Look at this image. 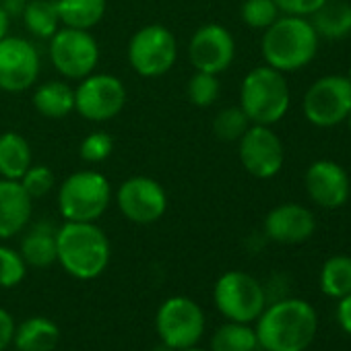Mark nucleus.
<instances>
[{
	"label": "nucleus",
	"instance_id": "7ed1b4c3",
	"mask_svg": "<svg viewBox=\"0 0 351 351\" xmlns=\"http://www.w3.org/2000/svg\"><path fill=\"white\" fill-rule=\"evenodd\" d=\"M320 38L306 17H279L265 29L261 40V52L267 66L279 73H295L308 66L318 52Z\"/></svg>",
	"mask_w": 351,
	"mask_h": 351
},
{
	"label": "nucleus",
	"instance_id": "4468645a",
	"mask_svg": "<svg viewBox=\"0 0 351 351\" xmlns=\"http://www.w3.org/2000/svg\"><path fill=\"white\" fill-rule=\"evenodd\" d=\"M40 77V54L29 40L7 36L0 40V89L21 93Z\"/></svg>",
	"mask_w": 351,
	"mask_h": 351
},
{
	"label": "nucleus",
	"instance_id": "20e7f679",
	"mask_svg": "<svg viewBox=\"0 0 351 351\" xmlns=\"http://www.w3.org/2000/svg\"><path fill=\"white\" fill-rule=\"evenodd\" d=\"M291 93L285 75L271 66L252 69L240 87V108L248 116L250 124L273 126L289 110Z\"/></svg>",
	"mask_w": 351,
	"mask_h": 351
},
{
	"label": "nucleus",
	"instance_id": "6e6552de",
	"mask_svg": "<svg viewBox=\"0 0 351 351\" xmlns=\"http://www.w3.org/2000/svg\"><path fill=\"white\" fill-rule=\"evenodd\" d=\"M302 110L306 120L318 128H332L351 112V81L343 75L316 79L304 93Z\"/></svg>",
	"mask_w": 351,
	"mask_h": 351
},
{
	"label": "nucleus",
	"instance_id": "f03ea898",
	"mask_svg": "<svg viewBox=\"0 0 351 351\" xmlns=\"http://www.w3.org/2000/svg\"><path fill=\"white\" fill-rule=\"evenodd\" d=\"M112 248L95 221H66L56 230V261L75 279H97L110 265Z\"/></svg>",
	"mask_w": 351,
	"mask_h": 351
},
{
	"label": "nucleus",
	"instance_id": "bb28decb",
	"mask_svg": "<svg viewBox=\"0 0 351 351\" xmlns=\"http://www.w3.org/2000/svg\"><path fill=\"white\" fill-rule=\"evenodd\" d=\"M256 330L244 322H228L219 326L211 339V351H256Z\"/></svg>",
	"mask_w": 351,
	"mask_h": 351
},
{
	"label": "nucleus",
	"instance_id": "a878e982",
	"mask_svg": "<svg viewBox=\"0 0 351 351\" xmlns=\"http://www.w3.org/2000/svg\"><path fill=\"white\" fill-rule=\"evenodd\" d=\"M320 289L335 300L351 293V256L335 254L320 269Z\"/></svg>",
	"mask_w": 351,
	"mask_h": 351
},
{
	"label": "nucleus",
	"instance_id": "6ab92c4d",
	"mask_svg": "<svg viewBox=\"0 0 351 351\" xmlns=\"http://www.w3.org/2000/svg\"><path fill=\"white\" fill-rule=\"evenodd\" d=\"M60 341V328L46 316H32L15 326L13 345L19 351H54Z\"/></svg>",
	"mask_w": 351,
	"mask_h": 351
},
{
	"label": "nucleus",
	"instance_id": "423d86ee",
	"mask_svg": "<svg viewBox=\"0 0 351 351\" xmlns=\"http://www.w3.org/2000/svg\"><path fill=\"white\" fill-rule=\"evenodd\" d=\"M217 310L232 322H254L267 308V295L258 279L244 271L223 273L213 289Z\"/></svg>",
	"mask_w": 351,
	"mask_h": 351
},
{
	"label": "nucleus",
	"instance_id": "c9c22d12",
	"mask_svg": "<svg viewBox=\"0 0 351 351\" xmlns=\"http://www.w3.org/2000/svg\"><path fill=\"white\" fill-rule=\"evenodd\" d=\"M337 320H339L341 328L351 337V293L339 300V306H337Z\"/></svg>",
	"mask_w": 351,
	"mask_h": 351
},
{
	"label": "nucleus",
	"instance_id": "2eb2a0df",
	"mask_svg": "<svg viewBox=\"0 0 351 351\" xmlns=\"http://www.w3.org/2000/svg\"><path fill=\"white\" fill-rule=\"evenodd\" d=\"M191 62L201 73L221 75L228 71L236 58V42L234 36L217 23L203 25L195 32L189 46Z\"/></svg>",
	"mask_w": 351,
	"mask_h": 351
},
{
	"label": "nucleus",
	"instance_id": "f257e3e1",
	"mask_svg": "<svg viewBox=\"0 0 351 351\" xmlns=\"http://www.w3.org/2000/svg\"><path fill=\"white\" fill-rule=\"evenodd\" d=\"M258 347L265 351H306L318 328V318L306 300L287 298L271 304L256 318Z\"/></svg>",
	"mask_w": 351,
	"mask_h": 351
},
{
	"label": "nucleus",
	"instance_id": "aec40b11",
	"mask_svg": "<svg viewBox=\"0 0 351 351\" xmlns=\"http://www.w3.org/2000/svg\"><path fill=\"white\" fill-rule=\"evenodd\" d=\"M310 23L322 40H345L351 36V5L345 0H326L310 17Z\"/></svg>",
	"mask_w": 351,
	"mask_h": 351
},
{
	"label": "nucleus",
	"instance_id": "f8f14e48",
	"mask_svg": "<svg viewBox=\"0 0 351 351\" xmlns=\"http://www.w3.org/2000/svg\"><path fill=\"white\" fill-rule=\"evenodd\" d=\"M238 143L242 167L250 176L258 180H269L281 171L285 161V149L281 138L271 130V126L250 124Z\"/></svg>",
	"mask_w": 351,
	"mask_h": 351
},
{
	"label": "nucleus",
	"instance_id": "a19ab883",
	"mask_svg": "<svg viewBox=\"0 0 351 351\" xmlns=\"http://www.w3.org/2000/svg\"><path fill=\"white\" fill-rule=\"evenodd\" d=\"M347 79H349V81H351V69H349V75H347Z\"/></svg>",
	"mask_w": 351,
	"mask_h": 351
},
{
	"label": "nucleus",
	"instance_id": "473e14b6",
	"mask_svg": "<svg viewBox=\"0 0 351 351\" xmlns=\"http://www.w3.org/2000/svg\"><path fill=\"white\" fill-rule=\"evenodd\" d=\"M112 151H114V138L104 130L91 132L89 136L81 141V147H79V155L87 163H101L112 155Z\"/></svg>",
	"mask_w": 351,
	"mask_h": 351
},
{
	"label": "nucleus",
	"instance_id": "9d476101",
	"mask_svg": "<svg viewBox=\"0 0 351 351\" xmlns=\"http://www.w3.org/2000/svg\"><path fill=\"white\" fill-rule=\"evenodd\" d=\"M50 60L62 77L81 81L97 69L99 46L89 32L62 27L50 38Z\"/></svg>",
	"mask_w": 351,
	"mask_h": 351
},
{
	"label": "nucleus",
	"instance_id": "cd10ccee",
	"mask_svg": "<svg viewBox=\"0 0 351 351\" xmlns=\"http://www.w3.org/2000/svg\"><path fill=\"white\" fill-rule=\"evenodd\" d=\"M248 126H250V120L240 106L238 108H223L213 120L215 136L219 141H226V143L240 141L242 134L248 130Z\"/></svg>",
	"mask_w": 351,
	"mask_h": 351
},
{
	"label": "nucleus",
	"instance_id": "39448f33",
	"mask_svg": "<svg viewBox=\"0 0 351 351\" xmlns=\"http://www.w3.org/2000/svg\"><path fill=\"white\" fill-rule=\"evenodd\" d=\"M110 201V180L95 169L71 173L58 189V211L66 221H97Z\"/></svg>",
	"mask_w": 351,
	"mask_h": 351
},
{
	"label": "nucleus",
	"instance_id": "ea45409f",
	"mask_svg": "<svg viewBox=\"0 0 351 351\" xmlns=\"http://www.w3.org/2000/svg\"><path fill=\"white\" fill-rule=\"evenodd\" d=\"M347 126H349V134H351V112H349V116H347Z\"/></svg>",
	"mask_w": 351,
	"mask_h": 351
},
{
	"label": "nucleus",
	"instance_id": "58836bf2",
	"mask_svg": "<svg viewBox=\"0 0 351 351\" xmlns=\"http://www.w3.org/2000/svg\"><path fill=\"white\" fill-rule=\"evenodd\" d=\"M180 351H205V349H199V347H189V349H180Z\"/></svg>",
	"mask_w": 351,
	"mask_h": 351
},
{
	"label": "nucleus",
	"instance_id": "e433bc0d",
	"mask_svg": "<svg viewBox=\"0 0 351 351\" xmlns=\"http://www.w3.org/2000/svg\"><path fill=\"white\" fill-rule=\"evenodd\" d=\"M9 27H11V19H9V13L7 9L0 5V40L9 36Z\"/></svg>",
	"mask_w": 351,
	"mask_h": 351
},
{
	"label": "nucleus",
	"instance_id": "7c9ffc66",
	"mask_svg": "<svg viewBox=\"0 0 351 351\" xmlns=\"http://www.w3.org/2000/svg\"><path fill=\"white\" fill-rule=\"evenodd\" d=\"M27 265L21 256V252L9 248V246H0V287H15L25 279Z\"/></svg>",
	"mask_w": 351,
	"mask_h": 351
},
{
	"label": "nucleus",
	"instance_id": "c756f323",
	"mask_svg": "<svg viewBox=\"0 0 351 351\" xmlns=\"http://www.w3.org/2000/svg\"><path fill=\"white\" fill-rule=\"evenodd\" d=\"M189 99L197 108H209L217 101L219 97V79L217 75L211 73H201L197 71L191 81H189Z\"/></svg>",
	"mask_w": 351,
	"mask_h": 351
},
{
	"label": "nucleus",
	"instance_id": "b1692460",
	"mask_svg": "<svg viewBox=\"0 0 351 351\" xmlns=\"http://www.w3.org/2000/svg\"><path fill=\"white\" fill-rule=\"evenodd\" d=\"M60 23L73 29L89 32L106 15V0H56Z\"/></svg>",
	"mask_w": 351,
	"mask_h": 351
},
{
	"label": "nucleus",
	"instance_id": "c85d7f7f",
	"mask_svg": "<svg viewBox=\"0 0 351 351\" xmlns=\"http://www.w3.org/2000/svg\"><path fill=\"white\" fill-rule=\"evenodd\" d=\"M240 15L248 27L267 29L281 17V11L275 5V0H244Z\"/></svg>",
	"mask_w": 351,
	"mask_h": 351
},
{
	"label": "nucleus",
	"instance_id": "9b49d317",
	"mask_svg": "<svg viewBox=\"0 0 351 351\" xmlns=\"http://www.w3.org/2000/svg\"><path fill=\"white\" fill-rule=\"evenodd\" d=\"M126 104V87L114 75H95L81 79L75 89V110L91 122H108L116 118Z\"/></svg>",
	"mask_w": 351,
	"mask_h": 351
},
{
	"label": "nucleus",
	"instance_id": "f3484780",
	"mask_svg": "<svg viewBox=\"0 0 351 351\" xmlns=\"http://www.w3.org/2000/svg\"><path fill=\"white\" fill-rule=\"evenodd\" d=\"M316 232V219L310 209L298 203H283L265 217V234L279 244H302Z\"/></svg>",
	"mask_w": 351,
	"mask_h": 351
},
{
	"label": "nucleus",
	"instance_id": "dca6fc26",
	"mask_svg": "<svg viewBox=\"0 0 351 351\" xmlns=\"http://www.w3.org/2000/svg\"><path fill=\"white\" fill-rule=\"evenodd\" d=\"M308 197L322 209H339L349 201L351 182L345 167L332 159H316L304 173Z\"/></svg>",
	"mask_w": 351,
	"mask_h": 351
},
{
	"label": "nucleus",
	"instance_id": "a211bd4d",
	"mask_svg": "<svg viewBox=\"0 0 351 351\" xmlns=\"http://www.w3.org/2000/svg\"><path fill=\"white\" fill-rule=\"evenodd\" d=\"M34 199L19 180H0V240H9L25 230L32 219Z\"/></svg>",
	"mask_w": 351,
	"mask_h": 351
},
{
	"label": "nucleus",
	"instance_id": "2f4dec72",
	"mask_svg": "<svg viewBox=\"0 0 351 351\" xmlns=\"http://www.w3.org/2000/svg\"><path fill=\"white\" fill-rule=\"evenodd\" d=\"M19 182L34 201L44 199L54 189V173L48 165H34L32 163Z\"/></svg>",
	"mask_w": 351,
	"mask_h": 351
},
{
	"label": "nucleus",
	"instance_id": "4be33fe9",
	"mask_svg": "<svg viewBox=\"0 0 351 351\" xmlns=\"http://www.w3.org/2000/svg\"><path fill=\"white\" fill-rule=\"evenodd\" d=\"M21 256L27 267L36 269L56 263V230L46 221L34 226L21 242Z\"/></svg>",
	"mask_w": 351,
	"mask_h": 351
},
{
	"label": "nucleus",
	"instance_id": "ddd939ff",
	"mask_svg": "<svg viewBox=\"0 0 351 351\" xmlns=\"http://www.w3.org/2000/svg\"><path fill=\"white\" fill-rule=\"evenodd\" d=\"M118 209L128 221L149 226L165 215L167 193L149 176H132L118 189Z\"/></svg>",
	"mask_w": 351,
	"mask_h": 351
},
{
	"label": "nucleus",
	"instance_id": "0eeeda50",
	"mask_svg": "<svg viewBox=\"0 0 351 351\" xmlns=\"http://www.w3.org/2000/svg\"><path fill=\"white\" fill-rule=\"evenodd\" d=\"M155 326L163 345L180 351L195 347L201 341L205 332V314L195 300L173 295L159 306Z\"/></svg>",
	"mask_w": 351,
	"mask_h": 351
},
{
	"label": "nucleus",
	"instance_id": "393cba45",
	"mask_svg": "<svg viewBox=\"0 0 351 351\" xmlns=\"http://www.w3.org/2000/svg\"><path fill=\"white\" fill-rule=\"evenodd\" d=\"M23 23L32 36L40 40H50L60 25L56 0H29L23 11Z\"/></svg>",
	"mask_w": 351,
	"mask_h": 351
},
{
	"label": "nucleus",
	"instance_id": "412c9836",
	"mask_svg": "<svg viewBox=\"0 0 351 351\" xmlns=\"http://www.w3.org/2000/svg\"><path fill=\"white\" fill-rule=\"evenodd\" d=\"M32 147L15 130L0 134V176L7 180H21L32 165Z\"/></svg>",
	"mask_w": 351,
	"mask_h": 351
},
{
	"label": "nucleus",
	"instance_id": "f704fd0d",
	"mask_svg": "<svg viewBox=\"0 0 351 351\" xmlns=\"http://www.w3.org/2000/svg\"><path fill=\"white\" fill-rule=\"evenodd\" d=\"M13 335H15V320L5 308H0V351H5L13 343Z\"/></svg>",
	"mask_w": 351,
	"mask_h": 351
},
{
	"label": "nucleus",
	"instance_id": "72a5a7b5",
	"mask_svg": "<svg viewBox=\"0 0 351 351\" xmlns=\"http://www.w3.org/2000/svg\"><path fill=\"white\" fill-rule=\"evenodd\" d=\"M326 0H275V5L283 15L291 17H312Z\"/></svg>",
	"mask_w": 351,
	"mask_h": 351
},
{
	"label": "nucleus",
	"instance_id": "5701e85b",
	"mask_svg": "<svg viewBox=\"0 0 351 351\" xmlns=\"http://www.w3.org/2000/svg\"><path fill=\"white\" fill-rule=\"evenodd\" d=\"M34 108L44 118L60 120L75 110V89H71L64 81H48L36 89Z\"/></svg>",
	"mask_w": 351,
	"mask_h": 351
},
{
	"label": "nucleus",
	"instance_id": "4c0bfd02",
	"mask_svg": "<svg viewBox=\"0 0 351 351\" xmlns=\"http://www.w3.org/2000/svg\"><path fill=\"white\" fill-rule=\"evenodd\" d=\"M151 351H176V349H171V347H167V345H159V347H155V349H151Z\"/></svg>",
	"mask_w": 351,
	"mask_h": 351
},
{
	"label": "nucleus",
	"instance_id": "1a4fd4ad",
	"mask_svg": "<svg viewBox=\"0 0 351 351\" xmlns=\"http://www.w3.org/2000/svg\"><path fill=\"white\" fill-rule=\"evenodd\" d=\"M178 58V44L163 25H147L128 42V62L136 75L155 79L171 71Z\"/></svg>",
	"mask_w": 351,
	"mask_h": 351
}]
</instances>
